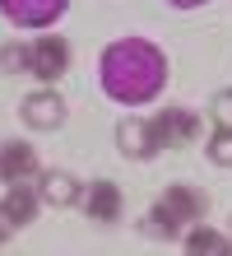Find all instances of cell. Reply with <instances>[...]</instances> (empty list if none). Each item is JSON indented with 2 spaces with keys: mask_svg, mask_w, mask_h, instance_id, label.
Returning a JSON list of instances; mask_svg holds the SVG:
<instances>
[{
  "mask_svg": "<svg viewBox=\"0 0 232 256\" xmlns=\"http://www.w3.org/2000/svg\"><path fill=\"white\" fill-rule=\"evenodd\" d=\"M19 116H23L28 130H56L60 122H65V102H60V94L42 88V94H28L19 102Z\"/></svg>",
  "mask_w": 232,
  "mask_h": 256,
  "instance_id": "cell-6",
  "label": "cell"
},
{
  "mask_svg": "<svg viewBox=\"0 0 232 256\" xmlns=\"http://www.w3.org/2000/svg\"><path fill=\"white\" fill-rule=\"evenodd\" d=\"M116 144H121V154L135 158V163H144V158H153V154H163L158 135H153V122H139V116H135V122H121Z\"/></svg>",
  "mask_w": 232,
  "mask_h": 256,
  "instance_id": "cell-8",
  "label": "cell"
},
{
  "mask_svg": "<svg viewBox=\"0 0 232 256\" xmlns=\"http://www.w3.org/2000/svg\"><path fill=\"white\" fill-rule=\"evenodd\" d=\"M209 112H214V122H219V126H232V94H214Z\"/></svg>",
  "mask_w": 232,
  "mask_h": 256,
  "instance_id": "cell-15",
  "label": "cell"
},
{
  "mask_svg": "<svg viewBox=\"0 0 232 256\" xmlns=\"http://www.w3.org/2000/svg\"><path fill=\"white\" fill-rule=\"evenodd\" d=\"M70 66V47L65 38H37L33 47H28V74H37L42 84H56L60 74Z\"/></svg>",
  "mask_w": 232,
  "mask_h": 256,
  "instance_id": "cell-4",
  "label": "cell"
},
{
  "mask_svg": "<svg viewBox=\"0 0 232 256\" xmlns=\"http://www.w3.org/2000/svg\"><path fill=\"white\" fill-rule=\"evenodd\" d=\"M209 158L219 163V168H232V126H219L209 135Z\"/></svg>",
  "mask_w": 232,
  "mask_h": 256,
  "instance_id": "cell-13",
  "label": "cell"
},
{
  "mask_svg": "<svg viewBox=\"0 0 232 256\" xmlns=\"http://www.w3.org/2000/svg\"><path fill=\"white\" fill-rule=\"evenodd\" d=\"M167 5H177V10H200L205 0H167Z\"/></svg>",
  "mask_w": 232,
  "mask_h": 256,
  "instance_id": "cell-17",
  "label": "cell"
},
{
  "mask_svg": "<svg viewBox=\"0 0 232 256\" xmlns=\"http://www.w3.org/2000/svg\"><path fill=\"white\" fill-rule=\"evenodd\" d=\"M37 196H42L46 205H60V210H65V205H74V200H79V182H74L70 172H42Z\"/></svg>",
  "mask_w": 232,
  "mask_h": 256,
  "instance_id": "cell-10",
  "label": "cell"
},
{
  "mask_svg": "<svg viewBox=\"0 0 232 256\" xmlns=\"http://www.w3.org/2000/svg\"><path fill=\"white\" fill-rule=\"evenodd\" d=\"M98 80L107 98L126 102V108H144L167 84V56L149 38H116L98 61Z\"/></svg>",
  "mask_w": 232,
  "mask_h": 256,
  "instance_id": "cell-1",
  "label": "cell"
},
{
  "mask_svg": "<svg viewBox=\"0 0 232 256\" xmlns=\"http://www.w3.org/2000/svg\"><path fill=\"white\" fill-rule=\"evenodd\" d=\"M33 177H37V154H33V144L5 140V144H0V182L14 186V182H33Z\"/></svg>",
  "mask_w": 232,
  "mask_h": 256,
  "instance_id": "cell-7",
  "label": "cell"
},
{
  "mask_svg": "<svg viewBox=\"0 0 232 256\" xmlns=\"http://www.w3.org/2000/svg\"><path fill=\"white\" fill-rule=\"evenodd\" d=\"M0 70L5 74H23L28 70V47H5L0 52Z\"/></svg>",
  "mask_w": 232,
  "mask_h": 256,
  "instance_id": "cell-14",
  "label": "cell"
},
{
  "mask_svg": "<svg viewBox=\"0 0 232 256\" xmlns=\"http://www.w3.org/2000/svg\"><path fill=\"white\" fill-rule=\"evenodd\" d=\"M14 228H19V224L9 219V210H5V200H0V247H5V238H9Z\"/></svg>",
  "mask_w": 232,
  "mask_h": 256,
  "instance_id": "cell-16",
  "label": "cell"
},
{
  "mask_svg": "<svg viewBox=\"0 0 232 256\" xmlns=\"http://www.w3.org/2000/svg\"><path fill=\"white\" fill-rule=\"evenodd\" d=\"M200 219H205V196L195 186H167V196L144 214V233L181 238L186 224H200Z\"/></svg>",
  "mask_w": 232,
  "mask_h": 256,
  "instance_id": "cell-2",
  "label": "cell"
},
{
  "mask_svg": "<svg viewBox=\"0 0 232 256\" xmlns=\"http://www.w3.org/2000/svg\"><path fill=\"white\" fill-rule=\"evenodd\" d=\"M186 252H191V256H223L228 252V238L214 233V228H195V224H191V233H186Z\"/></svg>",
  "mask_w": 232,
  "mask_h": 256,
  "instance_id": "cell-12",
  "label": "cell"
},
{
  "mask_svg": "<svg viewBox=\"0 0 232 256\" xmlns=\"http://www.w3.org/2000/svg\"><path fill=\"white\" fill-rule=\"evenodd\" d=\"M70 0H0V14L14 28H51Z\"/></svg>",
  "mask_w": 232,
  "mask_h": 256,
  "instance_id": "cell-3",
  "label": "cell"
},
{
  "mask_svg": "<svg viewBox=\"0 0 232 256\" xmlns=\"http://www.w3.org/2000/svg\"><path fill=\"white\" fill-rule=\"evenodd\" d=\"M79 200H84V214L93 224H116L121 219V191H116V182H107V177L88 182V191L79 196Z\"/></svg>",
  "mask_w": 232,
  "mask_h": 256,
  "instance_id": "cell-9",
  "label": "cell"
},
{
  "mask_svg": "<svg viewBox=\"0 0 232 256\" xmlns=\"http://www.w3.org/2000/svg\"><path fill=\"white\" fill-rule=\"evenodd\" d=\"M149 122H153V135H158L163 149L191 144L195 135H200V116L186 112V108H167V112H158V116H149Z\"/></svg>",
  "mask_w": 232,
  "mask_h": 256,
  "instance_id": "cell-5",
  "label": "cell"
},
{
  "mask_svg": "<svg viewBox=\"0 0 232 256\" xmlns=\"http://www.w3.org/2000/svg\"><path fill=\"white\" fill-rule=\"evenodd\" d=\"M5 210H9V219H14V224H28V219L37 214V191H33V186H23V182H14L9 196H5Z\"/></svg>",
  "mask_w": 232,
  "mask_h": 256,
  "instance_id": "cell-11",
  "label": "cell"
}]
</instances>
